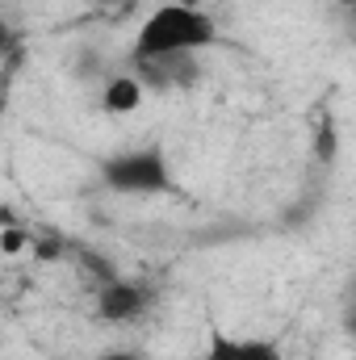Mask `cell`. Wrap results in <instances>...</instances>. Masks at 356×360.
I'll list each match as a JSON object with an SVG mask.
<instances>
[{"mask_svg":"<svg viewBox=\"0 0 356 360\" xmlns=\"http://www.w3.org/2000/svg\"><path fill=\"white\" fill-rule=\"evenodd\" d=\"M218 42V21L189 4H155V13H147V21L134 34V59H172V55H201Z\"/></svg>","mask_w":356,"mask_h":360,"instance_id":"cell-1","label":"cell"},{"mask_svg":"<svg viewBox=\"0 0 356 360\" xmlns=\"http://www.w3.org/2000/svg\"><path fill=\"white\" fill-rule=\"evenodd\" d=\"M101 180L113 193L151 197V193H168L172 188V168H168V155L160 147H134V151L109 155L101 164Z\"/></svg>","mask_w":356,"mask_h":360,"instance_id":"cell-2","label":"cell"},{"mask_svg":"<svg viewBox=\"0 0 356 360\" xmlns=\"http://www.w3.org/2000/svg\"><path fill=\"white\" fill-rule=\"evenodd\" d=\"M96 4H109V0H96Z\"/></svg>","mask_w":356,"mask_h":360,"instance_id":"cell-12","label":"cell"},{"mask_svg":"<svg viewBox=\"0 0 356 360\" xmlns=\"http://www.w3.org/2000/svg\"><path fill=\"white\" fill-rule=\"evenodd\" d=\"M205 360H289L272 340H252V335H210Z\"/></svg>","mask_w":356,"mask_h":360,"instance_id":"cell-4","label":"cell"},{"mask_svg":"<svg viewBox=\"0 0 356 360\" xmlns=\"http://www.w3.org/2000/svg\"><path fill=\"white\" fill-rule=\"evenodd\" d=\"M147 302H151V293H147L139 281L109 276V281H101V289H96V314H101L105 323H134V319L147 310Z\"/></svg>","mask_w":356,"mask_h":360,"instance_id":"cell-3","label":"cell"},{"mask_svg":"<svg viewBox=\"0 0 356 360\" xmlns=\"http://www.w3.org/2000/svg\"><path fill=\"white\" fill-rule=\"evenodd\" d=\"M139 4H177V0H139Z\"/></svg>","mask_w":356,"mask_h":360,"instance_id":"cell-11","label":"cell"},{"mask_svg":"<svg viewBox=\"0 0 356 360\" xmlns=\"http://www.w3.org/2000/svg\"><path fill=\"white\" fill-rule=\"evenodd\" d=\"M92 360H147L143 352H134V348H113V352H101V356Z\"/></svg>","mask_w":356,"mask_h":360,"instance_id":"cell-8","label":"cell"},{"mask_svg":"<svg viewBox=\"0 0 356 360\" xmlns=\"http://www.w3.org/2000/svg\"><path fill=\"white\" fill-rule=\"evenodd\" d=\"M13 51H17V30H13V21L0 17V59L13 55Z\"/></svg>","mask_w":356,"mask_h":360,"instance_id":"cell-7","label":"cell"},{"mask_svg":"<svg viewBox=\"0 0 356 360\" xmlns=\"http://www.w3.org/2000/svg\"><path fill=\"white\" fill-rule=\"evenodd\" d=\"M344 4H352V0H344Z\"/></svg>","mask_w":356,"mask_h":360,"instance_id":"cell-13","label":"cell"},{"mask_svg":"<svg viewBox=\"0 0 356 360\" xmlns=\"http://www.w3.org/2000/svg\"><path fill=\"white\" fill-rule=\"evenodd\" d=\"M0 226H17V222H13V214H8V205H0Z\"/></svg>","mask_w":356,"mask_h":360,"instance_id":"cell-10","label":"cell"},{"mask_svg":"<svg viewBox=\"0 0 356 360\" xmlns=\"http://www.w3.org/2000/svg\"><path fill=\"white\" fill-rule=\"evenodd\" d=\"M30 243H34V239H30V231H25L21 222H17V226H0V252H4V256H21Z\"/></svg>","mask_w":356,"mask_h":360,"instance_id":"cell-6","label":"cell"},{"mask_svg":"<svg viewBox=\"0 0 356 360\" xmlns=\"http://www.w3.org/2000/svg\"><path fill=\"white\" fill-rule=\"evenodd\" d=\"M59 252H63V248H59V239H55V243H51V239H46V243H38V260H55Z\"/></svg>","mask_w":356,"mask_h":360,"instance_id":"cell-9","label":"cell"},{"mask_svg":"<svg viewBox=\"0 0 356 360\" xmlns=\"http://www.w3.org/2000/svg\"><path fill=\"white\" fill-rule=\"evenodd\" d=\"M143 105V80L139 76H113L105 92H101V109L113 113V117H126Z\"/></svg>","mask_w":356,"mask_h":360,"instance_id":"cell-5","label":"cell"}]
</instances>
